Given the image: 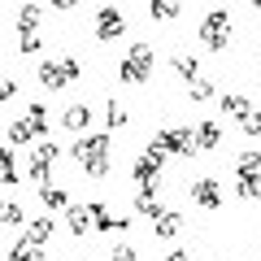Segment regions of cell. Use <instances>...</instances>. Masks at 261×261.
Returning a JSON list of instances; mask_svg holds the SVG:
<instances>
[{
	"label": "cell",
	"mask_w": 261,
	"mask_h": 261,
	"mask_svg": "<svg viewBox=\"0 0 261 261\" xmlns=\"http://www.w3.org/2000/svg\"><path fill=\"white\" fill-rule=\"evenodd\" d=\"M70 157L79 161L83 174L105 178V174H109V135H105V130H87V135H79L74 148H70Z\"/></svg>",
	"instance_id": "cell-1"
},
{
	"label": "cell",
	"mask_w": 261,
	"mask_h": 261,
	"mask_svg": "<svg viewBox=\"0 0 261 261\" xmlns=\"http://www.w3.org/2000/svg\"><path fill=\"white\" fill-rule=\"evenodd\" d=\"M39 140H48V109L35 100L27 109V118L9 122V144L13 148H27V144H39Z\"/></svg>",
	"instance_id": "cell-2"
},
{
	"label": "cell",
	"mask_w": 261,
	"mask_h": 261,
	"mask_svg": "<svg viewBox=\"0 0 261 261\" xmlns=\"http://www.w3.org/2000/svg\"><path fill=\"white\" fill-rule=\"evenodd\" d=\"M152 65H157V57H152L148 44H130L126 53H122V65H118V79L126 87H144L152 79Z\"/></svg>",
	"instance_id": "cell-3"
},
{
	"label": "cell",
	"mask_w": 261,
	"mask_h": 261,
	"mask_svg": "<svg viewBox=\"0 0 261 261\" xmlns=\"http://www.w3.org/2000/svg\"><path fill=\"white\" fill-rule=\"evenodd\" d=\"M83 79V61L79 57H57V61H39V87L48 92H61V87H74Z\"/></svg>",
	"instance_id": "cell-4"
},
{
	"label": "cell",
	"mask_w": 261,
	"mask_h": 261,
	"mask_svg": "<svg viewBox=\"0 0 261 261\" xmlns=\"http://www.w3.org/2000/svg\"><path fill=\"white\" fill-rule=\"evenodd\" d=\"M57 157H61L57 140H39L35 148H31V161H27V178H31L35 187H53V170H57Z\"/></svg>",
	"instance_id": "cell-5"
},
{
	"label": "cell",
	"mask_w": 261,
	"mask_h": 261,
	"mask_svg": "<svg viewBox=\"0 0 261 261\" xmlns=\"http://www.w3.org/2000/svg\"><path fill=\"white\" fill-rule=\"evenodd\" d=\"M148 144H152V148H161L166 157H196V140H192V126H187V122L161 126Z\"/></svg>",
	"instance_id": "cell-6"
},
{
	"label": "cell",
	"mask_w": 261,
	"mask_h": 261,
	"mask_svg": "<svg viewBox=\"0 0 261 261\" xmlns=\"http://www.w3.org/2000/svg\"><path fill=\"white\" fill-rule=\"evenodd\" d=\"M200 44L209 48V53H226V44H231V13L226 9H209L205 18H200Z\"/></svg>",
	"instance_id": "cell-7"
},
{
	"label": "cell",
	"mask_w": 261,
	"mask_h": 261,
	"mask_svg": "<svg viewBox=\"0 0 261 261\" xmlns=\"http://www.w3.org/2000/svg\"><path fill=\"white\" fill-rule=\"evenodd\" d=\"M187 196H192V205H200V209H209V214H218V209L226 205V192H222V183L218 178H192V187H187Z\"/></svg>",
	"instance_id": "cell-8"
},
{
	"label": "cell",
	"mask_w": 261,
	"mask_h": 261,
	"mask_svg": "<svg viewBox=\"0 0 261 261\" xmlns=\"http://www.w3.org/2000/svg\"><path fill=\"white\" fill-rule=\"evenodd\" d=\"M126 35V9H118V5H105L100 13H96V39L100 44H113V39Z\"/></svg>",
	"instance_id": "cell-9"
},
{
	"label": "cell",
	"mask_w": 261,
	"mask_h": 261,
	"mask_svg": "<svg viewBox=\"0 0 261 261\" xmlns=\"http://www.w3.org/2000/svg\"><path fill=\"white\" fill-rule=\"evenodd\" d=\"M87 218H92V231H100V235H118V231H126L130 226V218L126 214H109V205L105 200H87Z\"/></svg>",
	"instance_id": "cell-10"
},
{
	"label": "cell",
	"mask_w": 261,
	"mask_h": 261,
	"mask_svg": "<svg viewBox=\"0 0 261 261\" xmlns=\"http://www.w3.org/2000/svg\"><path fill=\"white\" fill-rule=\"evenodd\" d=\"M53 231H57V222L44 214V218H31V222H27L22 240H27V244H35V248H48V244H53Z\"/></svg>",
	"instance_id": "cell-11"
},
{
	"label": "cell",
	"mask_w": 261,
	"mask_h": 261,
	"mask_svg": "<svg viewBox=\"0 0 261 261\" xmlns=\"http://www.w3.org/2000/svg\"><path fill=\"white\" fill-rule=\"evenodd\" d=\"M192 140H196V152H214L222 144V126L218 122H192Z\"/></svg>",
	"instance_id": "cell-12"
},
{
	"label": "cell",
	"mask_w": 261,
	"mask_h": 261,
	"mask_svg": "<svg viewBox=\"0 0 261 261\" xmlns=\"http://www.w3.org/2000/svg\"><path fill=\"white\" fill-rule=\"evenodd\" d=\"M96 122V113H92V105H70V109L61 113V126L65 130H74V135H87V126Z\"/></svg>",
	"instance_id": "cell-13"
},
{
	"label": "cell",
	"mask_w": 261,
	"mask_h": 261,
	"mask_svg": "<svg viewBox=\"0 0 261 261\" xmlns=\"http://www.w3.org/2000/svg\"><path fill=\"white\" fill-rule=\"evenodd\" d=\"M13 22H18V39L22 35H39L44 9H39V5H18V9H13Z\"/></svg>",
	"instance_id": "cell-14"
},
{
	"label": "cell",
	"mask_w": 261,
	"mask_h": 261,
	"mask_svg": "<svg viewBox=\"0 0 261 261\" xmlns=\"http://www.w3.org/2000/svg\"><path fill=\"white\" fill-rule=\"evenodd\" d=\"M218 109H222V118H240L244 122L252 113V100L244 92H222V96H218Z\"/></svg>",
	"instance_id": "cell-15"
},
{
	"label": "cell",
	"mask_w": 261,
	"mask_h": 261,
	"mask_svg": "<svg viewBox=\"0 0 261 261\" xmlns=\"http://www.w3.org/2000/svg\"><path fill=\"white\" fill-rule=\"evenodd\" d=\"M178 231H183V214H178V209H161V214L152 218V235H157V240H174Z\"/></svg>",
	"instance_id": "cell-16"
},
{
	"label": "cell",
	"mask_w": 261,
	"mask_h": 261,
	"mask_svg": "<svg viewBox=\"0 0 261 261\" xmlns=\"http://www.w3.org/2000/svg\"><path fill=\"white\" fill-rule=\"evenodd\" d=\"M130 178H135V187H140V192H148V187H161V166H152L148 157H140L135 166H130Z\"/></svg>",
	"instance_id": "cell-17"
},
{
	"label": "cell",
	"mask_w": 261,
	"mask_h": 261,
	"mask_svg": "<svg viewBox=\"0 0 261 261\" xmlns=\"http://www.w3.org/2000/svg\"><path fill=\"white\" fill-rule=\"evenodd\" d=\"M170 65H174V74L183 79V83L200 79V57H196V53H174V57H170Z\"/></svg>",
	"instance_id": "cell-18"
},
{
	"label": "cell",
	"mask_w": 261,
	"mask_h": 261,
	"mask_svg": "<svg viewBox=\"0 0 261 261\" xmlns=\"http://www.w3.org/2000/svg\"><path fill=\"white\" fill-rule=\"evenodd\" d=\"M261 174V148H244L235 157V178H257Z\"/></svg>",
	"instance_id": "cell-19"
},
{
	"label": "cell",
	"mask_w": 261,
	"mask_h": 261,
	"mask_svg": "<svg viewBox=\"0 0 261 261\" xmlns=\"http://www.w3.org/2000/svg\"><path fill=\"white\" fill-rule=\"evenodd\" d=\"M65 231H70V235H87V231H92L87 205H70V209H65Z\"/></svg>",
	"instance_id": "cell-20"
},
{
	"label": "cell",
	"mask_w": 261,
	"mask_h": 261,
	"mask_svg": "<svg viewBox=\"0 0 261 261\" xmlns=\"http://www.w3.org/2000/svg\"><path fill=\"white\" fill-rule=\"evenodd\" d=\"M130 122V113H126V105L118 100V96H113L109 105H105V135H109V130H122Z\"/></svg>",
	"instance_id": "cell-21"
},
{
	"label": "cell",
	"mask_w": 261,
	"mask_h": 261,
	"mask_svg": "<svg viewBox=\"0 0 261 261\" xmlns=\"http://www.w3.org/2000/svg\"><path fill=\"white\" fill-rule=\"evenodd\" d=\"M5 226H27V209L18 205V200H0V231H5Z\"/></svg>",
	"instance_id": "cell-22"
},
{
	"label": "cell",
	"mask_w": 261,
	"mask_h": 261,
	"mask_svg": "<svg viewBox=\"0 0 261 261\" xmlns=\"http://www.w3.org/2000/svg\"><path fill=\"white\" fill-rule=\"evenodd\" d=\"M161 209H166V205L157 200V187H148V192H135V214H144V218L152 222V218H157Z\"/></svg>",
	"instance_id": "cell-23"
},
{
	"label": "cell",
	"mask_w": 261,
	"mask_h": 261,
	"mask_svg": "<svg viewBox=\"0 0 261 261\" xmlns=\"http://www.w3.org/2000/svg\"><path fill=\"white\" fill-rule=\"evenodd\" d=\"M39 200H44V209H48V218H53L57 209H70V196H65L61 187H39Z\"/></svg>",
	"instance_id": "cell-24"
},
{
	"label": "cell",
	"mask_w": 261,
	"mask_h": 261,
	"mask_svg": "<svg viewBox=\"0 0 261 261\" xmlns=\"http://www.w3.org/2000/svg\"><path fill=\"white\" fill-rule=\"evenodd\" d=\"M187 96H192V100H218V83L214 79H192V83H187Z\"/></svg>",
	"instance_id": "cell-25"
},
{
	"label": "cell",
	"mask_w": 261,
	"mask_h": 261,
	"mask_svg": "<svg viewBox=\"0 0 261 261\" xmlns=\"http://www.w3.org/2000/svg\"><path fill=\"white\" fill-rule=\"evenodd\" d=\"M9 261H44V248H35V244H27V240L18 235L13 248H9Z\"/></svg>",
	"instance_id": "cell-26"
},
{
	"label": "cell",
	"mask_w": 261,
	"mask_h": 261,
	"mask_svg": "<svg viewBox=\"0 0 261 261\" xmlns=\"http://www.w3.org/2000/svg\"><path fill=\"white\" fill-rule=\"evenodd\" d=\"M148 13H152V22H170V18H178V13H183V5H178V0H152Z\"/></svg>",
	"instance_id": "cell-27"
},
{
	"label": "cell",
	"mask_w": 261,
	"mask_h": 261,
	"mask_svg": "<svg viewBox=\"0 0 261 261\" xmlns=\"http://www.w3.org/2000/svg\"><path fill=\"white\" fill-rule=\"evenodd\" d=\"M18 53H22V57L44 53V35H22V39H18Z\"/></svg>",
	"instance_id": "cell-28"
},
{
	"label": "cell",
	"mask_w": 261,
	"mask_h": 261,
	"mask_svg": "<svg viewBox=\"0 0 261 261\" xmlns=\"http://www.w3.org/2000/svg\"><path fill=\"white\" fill-rule=\"evenodd\" d=\"M240 126H244V135H252V140H261V109H252L248 118L240 122Z\"/></svg>",
	"instance_id": "cell-29"
},
{
	"label": "cell",
	"mask_w": 261,
	"mask_h": 261,
	"mask_svg": "<svg viewBox=\"0 0 261 261\" xmlns=\"http://www.w3.org/2000/svg\"><path fill=\"white\" fill-rule=\"evenodd\" d=\"M13 96H18V79H9V74H0V105H9Z\"/></svg>",
	"instance_id": "cell-30"
},
{
	"label": "cell",
	"mask_w": 261,
	"mask_h": 261,
	"mask_svg": "<svg viewBox=\"0 0 261 261\" xmlns=\"http://www.w3.org/2000/svg\"><path fill=\"white\" fill-rule=\"evenodd\" d=\"M9 170H18V166H13V148H9V144H0V178L9 174Z\"/></svg>",
	"instance_id": "cell-31"
},
{
	"label": "cell",
	"mask_w": 261,
	"mask_h": 261,
	"mask_svg": "<svg viewBox=\"0 0 261 261\" xmlns=\"http://www.w3.org/2000/svg\"><path fill=\"white\" fill-rule=\"evenodd\" d=\"M109 261H135V248H130V244H113Z\"/></svg>",
	"instance_id": "cell-32"
},
{
	"label": "cell",
	"mask_w": 261,
	"mask_h": 261,
	"mask_svg": "<svg viewBox=\"0 0 261 261\" xmlns=\"http://www.w3.org/2000/svg\"><path fill=\"white\" fill-rule=\"evenodd\" d=\"M166 261H192V252H187V248H174V252H170Z\"/></svg>",
	"instance_id": "cell-33"
},
{
	"label": "cell",
	"mask_w": 261,
	"mask_h": 261,
	"mask_svg": "<svg viewBox=\"0 0 261 261\" xmlns=\"http://www.w3.org/2000/svg\"><path fill=\"white\" fill-rule=\"evenodd\" d=\"M252 200H261V174H257V183H252Z\"/></svg>",
	"instance_id": "cell-34"
},
{
	"label": "cell",
	"mask_w": 261,
	"mask_h": 261,
	"mask_svg": "<svg viewBox=\"0 0 261 261\" xmlns=\"http://www.w3.org/2000/svg\"><path fill=\"white\" fill-rule=\"evenodd\" d=\"M252 13H261V0H257V5H252Z\"/></svg>",
	"instance_id": "cell-35"
},
{
	"label": "cell",
	"mask_w": 261,
	"mask_h": 261,
	"mask_svg": "<svg viewBox=\"0 0 261 261\" xmlns=\"http://www.w3.org/2000/svg\"><path fill=\"white\" fill-rule=\"evenodd\" d=\"M83 261H92V257H83Z\"/></svg>",
	"instance_id": "cell-36"
}]
</instances>
